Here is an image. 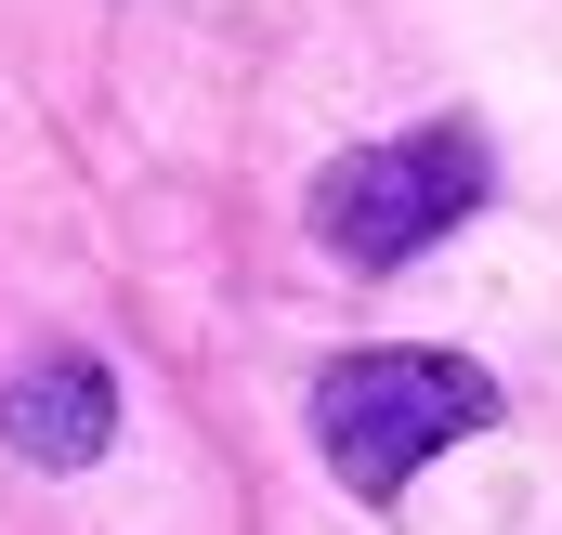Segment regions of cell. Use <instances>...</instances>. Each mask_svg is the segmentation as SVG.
Segmentation results:
<instances>
[{
    "instance_id": "2",
    "label": "cell",
    "mask_w": 562,
    "mask_h": 535,
    "mask_svg": "<svg viewBox=\"0 0 562 535\" xmlns=\"http://www.w3.org/2000/svg\"><path fill=\"white\" fill-rule=\"evenodd\" d=\"M484 209V132H406V144H367L314 183V236L340 262H419L431 236H458Z\"/></svg>"
},
{
    "instance_id": "3",
    "label": "cell",
    "mask_w": 562,
    "mask_h": 535,
    "mask_svg": "<svg viewBox=\"0 0 562 535\" xmlns=\"http://www.w3.org/2000/svg\"><path fill=\"white\" fill-rule=\"evenodd\" d=\"M0 431H13V457H40V470H92V457L119 444V379H105L92 353H40V366L0 379Z\"/></svg>"
},
{
    "instance_id": "1",
    "label": "cell",
    "mask_w": 562,
    "mask_h": 535,
    "mask_svg": "<svg viewBox=\"0 0 562 535\" xmlns=\"http://www.w3.org/2000/svg\"><path fill=\"white\" fill-rule=\"evenodd\" d=\"M471 431H497V379L471 353H340L314 379V444H327V470L353 497L419 483L431 457L471 444Z\"/></svg>"
}]
</instances>
